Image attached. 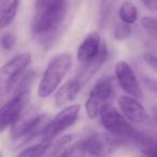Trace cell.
<instances>
[{
    "label": "cell",
    "mask_w": 157,
    "mask_h": 157,
    "mask_svg": "<svg viewBox=\"0 0 157 157\" xmlns=\"http://www.w3.org/2000/svg\"><path fill=\"white\" fill-rule=\"evenodd\" d=\"M128 140L110 132H99L85 140L86 154L93 157H108L114 154Z\"/></svg>",
    "instance_id": "8992f818"
},
{
    "label": "cell",
    "mask_w": 157,
    "mask_h": 157,
    "mask_svg": "<svg viewBox=\"0 0 157 157\" xmlns=\"http://www.w3.org/2000/svg\"><path fill=\"white\" fill-rule=\"evenodd\" d=\"M51 117L48 114L42 113L36 116L21 115L18 120L12 125L11 136L12 140H17L20 143L17 146L25 145L38 137H41L44 128L50 123Z\"/></svg>",
    "instance_id": "3957f363"
},
{
    "label": "cell",
    "mask_w": 157,
    "mask_h": 157,
    "mask_svg": "<svg viewBox=\"0 0 157 157\" xmlns=\"http://www.w3.org/2000/svg\"><path fill=\"white\" fill-rule=\"evenodd\" d=\"M108 54H109V52H108L107 45H105V43H102L98 54H97L92 60L84 63V67L82 68L80 73L76 76V80L81 83L82 86L87 81H90V78L98 72V70L102 67L103 63H105V60L108 59Z\"/></svg>",
    "instance_id": "7c38bea8"
},
{
    "label": "cell",
    "mask_w": 157,
    "mask_h": 157,
    "mask_svg": "<svg viewBox=\"0 0 157 157\" xmlns=\"http://www.w3.org/2000/svg\"><path fill=\"white\" fill-rule=\"evenodd\" d=\"M141 25L144 28V30L153 38L157 40V17H152V16H145L142 18Z\"/></svg>",
    "instance_id": "ffe728a7"
},
{
    "label": "cell",
    "mask_w": 157,
    "mask_h": 157,
    "mask_svg": "<svg viewBox=\"0 0 157 157\" xmlns=\"http://www.w3.org/2000/svg\"><path fill=\"white\" fill-rule=\"evenodd\" d=\"M100 122L103 128L107 129L112 135L122 137L131 141L135 133L137 132L135 128L129 124L128 120L121 114L111 103H105L100 110Z\"/></svg>",
    "instance_id": "5b68a950"
},
{
    "label": "cell",
    "mask_w": 157,
    "mask_h": 157,
    "mask_svg": "<svg viewBox=\"0 0 157 157\" xmlns=\"http://www.w3.org/2000/svg\"><path fill=\"white\" fill-rule=\"evenodd\" d=\"M28 96H22V95H13L11 99L7 103L1 107L0 110V125H1V131L5 130L10 125H13L23 114L25 107L29 102Z\"/></svg>",
    "instance_id": "30bf717a"
},
{
    "label": "cell",
    "mask_w": 157,
    "mask_h": 157,
    "mask_svg": "<svg viewBox=\"0 0 157 157\" xmlns=\"http://www.w3.org/2000/svg\"><path fill=\"white\" fill-rule=\"evenodd\" d=\"M130 33H131V28L129 27V25L125 24V23H123V24H117L113 31L114 38H115L116 40L127 39L128 37H130Z\"/></svg>",
    "instance_id": "44dd1931"
},
{
    "label": "cell",
    "mask_w": 157,
    "mask_h": 157,
    "mask_svg": "<svg viewBox=\"0 0 157 157\" xmlns=\"http://www.w3.org/2000/svg\"><path fill=\"white\" fill-rule=\"evenodd\" d=\"M143 82L145 84L146 88L153 93V94L157 95V80L152 78H144Z\"/></svg>",
    "instance_id": "cb8c5ba5"
},
{
    "label": "cell",
    "mask_w": 157,
    "mask_h": 157,
    "mask_svg": "<svg viewBox=\"0 0 157 157\" xmlns=\"http://www.w3.org/2000/svg\"><path fill=\"white\" fill-rule=\"evenodd\" d=\"M31 63V54L29 52L22 53L10 59L0 70V86L1 95L9 94L12 88H15L17 82L23 78V73Z\"/></svg>",
    "instance_id": "277c9868"
},
{
    "label": "cell",
    "mask_w": 157,
    "mask_h": 157,
    "mask_svg": "<svg viewBox=\"0 0 157 157\" xmlns=\"http://www.w3.org/2000/svg\"><path fill=\"white\" fill-rule=\"evenodd\" d=\"M143 60L145 63H147L152 69H154L157 72V55L153 54V53L146 52L143 54Z\"/></svg>",
    "instance_id": "603a6c76"
},
{
    "label": "cell",
    "mask_w": 157,
    "mask_h": 157,
    "mask_svg": "<svg viewBox=\"0 0 157 157\" xmlns=\"http://www.w3.org/2000/svg\"><path fill=\"white\" fill-rule=\"evenodd\" d=\"M118 16L123 23L127 25H131L136 23L138 18V10L136 6L130 1H125L122 3L118 10Z\"/></svg>",
    "instance_id": "e0dca14e"
},
{
    "label": "cell",
    "mask_w": 157,
    "mask_h": 157,
    "mask_svg": "<svg viewBox=\"0 0 157 157\" xmlns=\"http://www.w3.org/2000/svg\"><path fill=\"white\" fill-rule=\"evenodd\" d=\"M100 35L97 31L92 33L84 39L78 50V59L80 63H85L92 60L99 53L101 48Z\"/></svg>",
    "instance_id": "4fadbf2b"
},
{
    "label": "cell",
    "mask_w": 157,
    "mask_h": 157,
    "mask_svg": "<svg viewBox=\"0 0 157 157\" xmlns=\"http://www.w3.org/2000/svg\"><path fill=\"white\" fill-rule=\"evenodd\" d=\"M61 1H67V0H37L36 6H42V5H50V3H56L61 2Z\"/></svg>",
    "instance_id": "484cf974"
},
{
    "label": "cell",
    "mask_w": 157,
    "mask_h": 157,
    "mask_svg": "<svg viewBox=\"0 0 157 157\" xmlns=\"http://www.w3.org/2000/svg\"><path fill=\"white\" fill-rule=\"evenodd\" d=\"M72 139H73L72 135H65L56 139L54 142H51L48 144V146L40 157H58L68 147Z\"/></svg>",
    "instance_id": "2e32d148"
},
{
    "label": "cell",
    "mask_w": 157,
    "mask_h": 157,
    "mask_svg": "<svg viewBox=\"0 0 157 157\" xmlns=\"http://www.w3.org/2000/svg\"><path fill=\"white\" fill-rule=\"evenodd\" d=\"M50 142H41L21 151L15 157H40Z\"/></svg>",
    "instance_id": "d6986e66"
},
{
    "label": "cell",
    "mask_w": 157,
    "mask_h": 157,
    "mask_svg": "<svg viewBox=\"0 0 157 157\" xmlns=\"http://www.w3.org/2000/svg\"><path fill=\"white\" fill-rule=\"evenodd\" d=\"M67 1L36 6L33 21V35L45 37L55 33L67 15Z\"/></svg>",
    "instance_id": "6da1fadb"
},
{
    "label": "cell",
    "mask_w": 157,
    "mask_h": 157,
    "mask_svg": "<svg viewBox=\"0 0 157 157\" xmlns=\"http://www.w3.org/2000/svg\"><path fill=\"white\" fill-rule=\"evenodd\" d=\"M115 76L125 93L137 99H143V90L138 82L136 73L126 61H118L115 65Z\"/></svg>",
    "instance_id": "9c48e42d"
},
{
    "label": "cell",
    "mask_w": 157,
    "mask_h": 157,
    "mask_svg": "<svg viewBox=\"0 0 157 157\" xmlns=\"http://www.w3.org/2000/svg\"><path fill=\"white\" fill-rule=\"evenodd\" d=\"M113 94V82L111 78L105 76L99 78L92 88L88 98L85 101V110L90 118H95L100 113L101 108L105 101L111 98Z\"/></svg>",
    "instance_id": "ba28073f"
},
{
    "label": "cell",
    "mask_w": 157,
    "mask_h": 157,
    "mask_svg": "<svg viewBox=\"0 0 157 157\" xmlns=\"http://www.w3.org/2000/svg\"><path fill=\"white\" fill-rule=\"evenodd\" d=\"M152 114H153V120L157 124V105H154L152 108Z\"/></svg>",
    "instance_id": "4316f807"
},
{
    "label": "cell",
    "mask_w": 157,
    "mask_h": 157,
    "mask_svg": "<svg viewBox=\"0 0 157 157\" xmlns=\"http://www.w3.org/2000/svg\"><path fill=\"white\" fill-rule=\"evenodd\" d=\"M82 85L78 80H70L66 82L55 94V105L58 108L67 105L68 103L72 102L78 97Z\"/></svg>",
    "instance_id": "5bb4252c"
},
{
    "label": "cell",
    "mask_w": 157,
    "mask_h": 157,
    "mask_svg": "<svg viewBox=\"0 0 157 157\" xmlns=\"http://www.w3.org/2000/svg\"><path fill=\"white\" fill-rule=\"evenodd\" d=\"M85 140H81L71 144L58 157H85Z\"/></svg>",
    "instance_id": "ac0fdd59"
},
{
    "label": "cell",
    "mask_w": 157,
    "mask_h": 157,
    "mask_svg": "<svg viewBox=\"0 0 157 157\" xmlns=\"http://www.w3.org/2000/svg\"><path fill=\"white\" fill-rule=\"evenodd\" d=\"M141 2L150 11H157V0H141Z\"/></svg>",
    "instance_id": "d4e9b609"
},
{
    "label": "cell",
    "mask_w": 157,
    "mask_h": 157,
    "mask_svg": "<svg viewBox=\"0 0 157 157\" xmlns=\"http://www.w3.org/2000/svg\"><path fill=\"white\" fill-rule=\"evenodd\" d=\"M81 110L80 105H72L61 109L44 128L41 135V142H50L60 132L69 128L76 122Z\"/></svg>",
    "instance_id": "52a82bcc"
},
{
    "label": "cell",
    "mask_w": 157,
    "mask_h": 157,
    "mask_svg": "<svg viewBox=\"0 0 157 157\" xmlns=\"http://www.w3.org/2000/svg\"><path fill=\"white\" fill-rule=\"evenodd\" d=\"M72 65V56L69 53H60L54 56L45 68L41 81L38 86V95L46 98L55 92Z\"/></svg>",
    "instance_id": "7a4b0ae2"
},
{
    "label": "cell",
    "mask_w": 157,
    "mask_h": 157,
    "mask_svg": "<svg viewBox=\"0 0 157 157\" xmlns=\"http://www.w3.org/2000/svg\"><path fill=\"white\" fill-rule=\"evenodd\" d=\"M16 42V38L13 33H5V35L1 37V46H2L3 50H11L12 48L14 46Z\"/></svg>",
    "instance_id": "7402d4cb"
},
{
    "label": "cell",
    "mask_w": 157,
    "mask_h": 157,
    "mask_svg": "<svg viewBox=\"0 0 157 157\" xmlns=\"http://www.w3.org/2000/svg\"><path fill=\"white\" fill-rule=\"evenodd\" d=\"M20 7V0H0V26L6 28L14 21Z\"/></svg>",
    "instance_id": "9a60e30c"
},
{
    "label": "cell",
    "mask_w": 157,
    "mask_h": 157,
    "mask_svg": "<svg viewBox=\"0 0 157 157\" xmlns=\"http://www.w3.org/2000/svg\"><path fill=\"white\" fill-rule=\"evenodd\" d=\"M118 107L128 121L136 124H150L151 117L139 100L131 96H122L118 99Z\"/></svg>",
    "instance_id": "8fae6325"
}]
</instances>
